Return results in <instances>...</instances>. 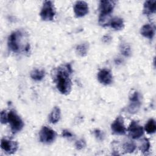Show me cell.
<instances>
[{"label":"cell","instance_id":"cell-20","mask_svg":"<svg viewBox=\"0 0 156 156\" xmlns=\"http://www.w3.org/2000/svg\"><path fill=\"white\" fill-rule=\"evenodd\" d=\"M123 149L126 152L132 153L136 149V145L132 141H127L123 144Z\"/></svg>","mask_w":156,"mask_h":156},{"label":"cell","instance_id":"cell-10","mask_svg":"<svg viewBox=\"0 0 156 156\" xmlns=\"http://www.w3.org/2000/svg\"><path fill=\"white\" fill-rule=\"evenodd\" d=\"M74 12L77 17H82L88 13V6L86 2L77 1L74 5Z\"/></svg>","mask_w":156,"mask_h":156},{"label":"cell","instance_id":"cell-23","mask_svg":"<svg viewBox=\"0 0 156 156\" xmlns=\"http://www.w3.org/2000/svg\"><path fill=\"white\" fill-rule=\"evenodd\" d=\"M120 50L121 53L125 56H129L130 55V53H131L130 48L128 44H121Z\"/></svg>","mask_w":156,"mask_h":156},{"label":"cell","instance_id":"cell-14","mask_svg":"<svg viewBox=\"0 0 156 156\" xmlns=\"http://www.w3.org/2000/svg\"><path fill=\"white\" fill-rule=\"evenodd\" d=\"M155 1H147L144 4L143 12L144 14L150 15L155 12Z\"/></svg>","mask_w":156,"mask_h":156},{"label":"cell","instance_id":"cell-27","mask_svg":"<svg viewBox=\"0 0 156 156\" xmlns=\"http://www.w3.org/2000/svg\"><path fill=\"white\" fill-rule=\"evenodd\" d=\"M94 133H95V135L97 138H98L100 140L102 139L103 135H102V133L101 131H99V130H96L94 131Z\"/></svg>","mask_w":156,"mask_h":156},{"label":"cell","instance_id":"cell-21","mask_svg":"<svg viewBox=\"0 0 156 156\" xmlns=\"http://www.w3.org/2000/svg\"><path fill=\"white\" fill-rule=\"evenodd\" d=\"M87 51H88V45L86 43L80 44L76 47L77 53H78V54L81 56L86 55Z\"/></svg>","mask_w":156,"mask_h":156},{"label":"cell","instance_id":"cell-13","mask_svg":"<svg viewBox=\"0 0 156 156\" xmlns=\"http://www.w3.org/2000/svg\"><path fill=\"white\" fill-rule=\"evenodd\" d=\"M141 34L149 39H152L154 35V29L150 24H145L141 29Z\"/></svg>","mask_w":156,"mask_h":156},{"label":"cell","instance_id":"cell-24","mask_svg":"<svg viewBox=\"0 0 156 156\" xmlns=\"http://www.w3.org/2000/svg\"><path fill=\"white\" fill-rule=\"evenodd\" d=\"M85 146V142L84 140H79L78 141H77L75 143V146L76 147L77 149H82V148H83Z\"/></svg>","mask_w":156,"mask_h":156},{"label":"cell","instance_id":"cell-16","mask_svg":"<svg viewBox=\"0 0 156 156\" xmlns=\"http://www.w3.org/2000/svg\"><path fill=\"white\" fill-rule=\"evenodd\" d=\"M49 117V121L51 123L55 124V123L59 121L60 118V108L58 107H55L52 109V112H51Z\"/></svg>","mask_w":156,"mask_h":156},{"label":"cell","instance_id":"cell-15","mask_svg":"<svg viewBox=\"0 0 156 156\" xmlns=\"http://www.w3.org/2000/svg\"><path fill=\"white\" fill-rule=\"evenodd\" d=\"M110 25L113 29L118 30L122 29L124 27V23L123 20L118 17H115L112 19Z\"/></svg>","mask_w":156,"mask_h":156},{"label":"cell","instance_id":"cell-9","mask_svg":"<svg viewBox=\"0 0 156 156\" xmlns=\"http://www.w3.org/2000/svg\"><path fill=\"white\" fill-rule=\"evenodd\" d=\"M1 149L7 154H11L16 152L18 149V143L15 141L3 138L1 141Z\"/></svg>","mask_w":156,"mask_h":156},{"label":"cell","instance_id":"cell-17","mask_svg":"<svg viewBox=\"0 0 156 156\" xmlns=\"http://www.w3.org/2000/svg\"><path fill=\"white\" fill-rule=\"evenodd\" d=\"M45 73L44 71L42 69H34L33 70L31 73H30V77L32 79L37 80V81H39L43 79V77H44Z\"/></svg>","mask_w":156,"mask_h":156},{"label":"cell","instance_id":"cell-25","mask_svg":"<svg viewBox=\"0 0 156 156\" xmlns=\"http://www.w3.org/2000/svg\"><path fill=\"white\" fill-rule=\"evenodd\" d=\"M1 122L2 124H5L7 122V114L5 111H2L1 113Z\"/></svg>","mask_w":156,"mask_h":156},{"label":"cell","instance_id":"cell-7","mask_svg":"<svg viewBox=\"0 0 156 156\" xmlns=\"http://www.w3.org/2000/svg\"><path fill=\"white\" fill-rule=\"evenodd\" d=\"M129 136L133 139H138L143 135V129L137 122L132 121L128 128Z\"/></svg>","mask_w":156,"mask_h":156},{"label":"cell","instance_id":"cell-3","mask_svg":"<svg viewBox=\"0 0 156 156\" xmlns=\"http://www.w3.org/2000/svg\"><path fill=\"white\" fill-rule=\"evenodd\" d=\"M23 34L20 31L12 32L8 39V46L13 52H18L21 48V40Z\"/></svg>","mask_w":156,"mask_h":156},{"label":"cell","instance_id":"cell-11","mask_svg":"<svg viewBox=\"0 0 156 156\" xmlns=\"http://www.w3.org/2000/svg\"><path fill=\"white\" fill-rule=\"evenodd\" d=\"M98 79L100 83L107 85L112 82L113 77L108 69H102L98 73Z\"/></svg>","mask_w":156,"mask_h":156},{"label":"cell","instance_id":"cell-18","mask_svg":"<svg viewBox=\"0 0 156 156\" xmlns=\"http://www.w3.org/2000/svg\"><path fill=\"white\" fill-rule=\"evenodd\" d=\"M144 129L147 133H154L156 130L155 122L154 119H150L145 125Z\"/></svg>","mask_w":156,"mask_h":156},{"label":"cell","instance_id":"cell-8","mask_svg":"<svg viewBox=\"0 0 156 156\" xmlns=\"http://www.w3.org/2000/svg\"><path fill=\"white\" fill-rule=\"evenodd\" d=\"M111 129L113 133L116 135H124L126 129L124 125V120L121 116H118L111 125Z\"/></svg>","mask_w":156,"mask_h":156},{"label":"cell","instance_id":"cell-19","mask_svg":"<svg viewBox=\"0 0 156 156\" xmlns=\"http://www.w3.org/2000/svg\"><path fill=\"white\" fill-rule=\"evenodd\" d=\"M111 20L110 15L100 14L99 17V24L102 26H107L110 24Z\"/></svg>","mask_w":156,"mask_h":156},{"label":"cell","instance_id":"cell-26","mask_svg":"<svg viewBox=\"0 0 156 156\" xmlns=\"http://www.w3.org/2000/svg\"><path fill=\"white\" fill-rule=\"evenodd\" d=\"M62 136L64 137H71L72 136V133L69 131L65 130L62 132Z\"/></svg>","mask_w":156,"mask_h":156},{"label":"cell","instance_id":"cell-4","mask_svg":"<svg viewBox=\"0 0 156 156\" xmlns=\"http://www.w3.org/2000/svg\"><path fill=\"white\" fill-rule=\"evenodd\" d=\"M55 10L52 2L50 1H44L40 12V16L44 21H51L54 19Z\"/></svg>","mask_w":156,"mask_h":156},{"label":"cell","instance_id":"cell-22","mask_svg":"<svg viewBox=\"0 0 156 156\" xmlns=\"http://www.w3.org/2000/svg\"><path fill=\"white\" fill-rule=\"evenodd\" d=\"M149 148H150V143L149 140L146 138H143L141 141V143L140 147V150L143 153H146L149 151Z\"/></svg>","mask_w":156,"mask_h":156},{"label":"cell","instance_id":"cell-5","mask_svg":"<svg viewBox=\"0 0 156 156\" xmlns=\"http://www.w3.org/2000/svg\"><path fill=\"white\" fill-rule=\"evenodd\" d=\"M39 136L40 141L44 143L49 144L54 141L56 137V133L52 129L47 126H43L40 130Z\"/></svg>","mask_w":156,"mask_h":156},{"label":"cell","instance_id":"cell-6","mask_svg":"<svg viewBox=\"0 0 156 156\" xmlns=\"http://www.w3.org/2000/svg\"><path fill=\"white\" fill-rule=\"evenodd\" d=\"M130 103L127 108L129 113L131 114L137 113L141 105L139 93L137 91H135L134 93H133L130 97Z\"/></svg>","mask_w":156,"mask_h":156},{"label":"cell","instance_id":"cell-2","mask_svg":"<svg viewBox=\"0 0 156 156\" xmlns=\"http://www.w3.org/2000/svg\"><path fill=\"white\" fill-rule=\"evenodd\" d=\"M7 122L10 124L12 131L13 133L20 132L24 127V122L17 113L11 110L7 114Z\"/></svg>","mask_w":156,"mask_h":156},{"label":"cell","instance_id":"cell-1","mask_svg":"<svg viewBox=\"0 0 156 156\" xmlns=\"http://www.w3.org/2000/svg\"><path fill=\"white\" fill-rule=\"evenodd\" d=\"M72 70L70 65L58 68L55 75V82L58 90L63 94H68L71 90V81L69 74Z\"/></svg>","mask_w":156,"mask_h":156},{"label":"cell","instance_id":"cell-12","mask_svg":"<svg viewBox=\"0 0 156 156\" xmlns=\"http://www.w3.org/2000/svg\"><path fill=\"white\" fill-rule=\"evenodd\" d=\"M116 2L114 1H101L99 3V10L101 14L110 15L115 5Z\"/></svg>","mask_w":156,"mask_h":156}]
</instances>
